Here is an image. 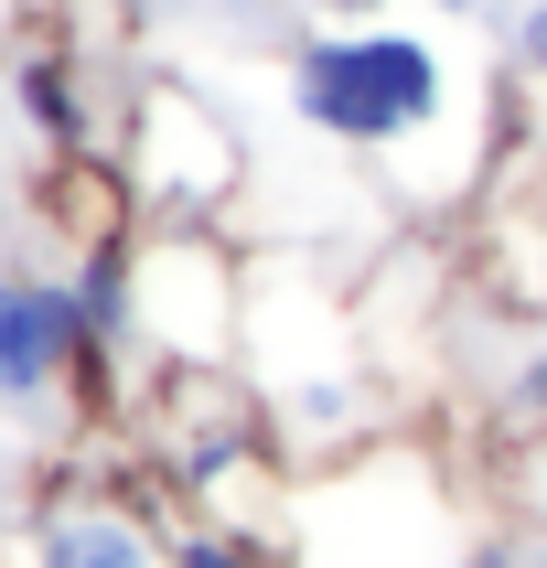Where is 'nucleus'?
Returning a JSON list of instances; mask_svg holds the SVG:
<instances>
[{"instance_id": "obj_7", "label": "nucleus", "mask_w": 547, "mask_h": 568, "mask_svg": "<svg viewBox=\"0 0 547 568\" xmlns=\"http://www.w3.org/2000/svg\"><path fill=\"white\" fill-rule=\"evenodd\" d=\"M505 75L547 87V0H515V22H505Z\"/></svg>"}, {"instance_id": "obj_11", "label": "nucleus", "mask_w": 547, "mask_h": 568, "mask_svg": "<svg viewBox=\"0 0 547 568\" xmlns=\"http://www.w3.org/2000/svg\"><path fill=\"white\" fill-rule=\"evenodd\" d=\"M0 257H11V247H0Z\"/></svg>"}, {"instance_id": "obj_2", "label": "nucleus", "mask_w": 547, "mask_h": 568, "mask_svg": "<svg viewBox=\"0 0 547 568\" xmlns=\"http://www.w3.org/2000/svg\"><path fill=\"white\" fill-rule=\"evenodd\" d=\"M119 172H129V193H140L161 225H204L225 193H236L247 151H236V129H225L193 87H172V75H161V87H140V97H129Z\"/></svg>"}, {"instance_id": "obj_4", "label": "nucleus", "mask_w": 547, "mask_h": 568, "mask_svg": "<svg viewBox=\"0 0 547 568\" xmlns=\"http://www.w3.org/2000/svg\"><path fill=\"white\" fill-rule=\"evenodd\" d=\"M22 568H172V537L129 494H97V483H64L22 515Z\"/></svg>"}, {"instance_id": "obj_5", "label": "nucleus", "mask_w": 547, "mask_h": 568, "mask_svg": "<svg viewBox=\"0 0 547 568\" xmlns=\"http://www.w3.org/2000/svg\"><path fill=\"white\" fill-rule=\"evenodd\" d=\"M0 108H11V129H22L43 161H87L97 140H108L97 87H87V54H75L64 32H32V43L0 54Z\"/></svg>"}, {"instance_id": "obj_3", "label": "nucleus", "mask_w": 547, "mask_h": 568, "mask_svg": "<svg viewBox=\"0 0 547 568\" xmlns=\"http://www.w3.org/2000/svg\"><path fill=\"white\" fill-rule=\"evenodd\" d=\"M97 344H108V322L75 268L0 257V408H54Z\"/></svg>"}, {"instance_id": "obj_6", "label": "nucleus", "mask_w": 547, "mask_h": 568, "mask_svg": "<svg viewBox=\"0 0 547 568\" xmlns=\"http://www.w3.org/2000/svg\"><path fill=\"white\" fill-rule=\"evenodd\" d=\"M172 568H280V547L247 537V526H215V515H193V526H172Z\"/></svg>"}, {"instance_id": "obj_10", "label": "nucleus", "mask_w": 547, "mask_h": 568, "mask_svg": "<svg viewBox=\"0 0 547 568\" xmlns=\"http://www.w3.org/2000/svg\"><path fill=\"white\" fill-rule=\"evenodd\" d=\"M87 11H108V22H151L161 0H87Z\"/></svg>"}, {"instance_id": "obj_8", "label": "nucleus", "mask_w": 547, "mask_h": 568, "mask_svg": "<svg viewBox=\"0 0 547 568\" xmlns=\"http://www.w3.org/2000/svg\"><path fill=\"white\" fill-rule=\"evenodd\" d=\"M505 397H515V418H547V344L515 365V386H505Z\"/></svg>"}, {"instance_id": "obj_1", "label": "nucleus", "mask_w": 547, "mask_h": 568, "mask_svg": "<svg viewBox=\"0 0 547 568\" xmlns=\"http://www.w3.org/2000/svg\"><path fill=\"white\" fill-rule=\"evenodd\" d=\"M290 119L333 161H376V183L462 193L494 151V87L462 22H312L280 64Z\"/></svg>"}, {"instance_id": "obj_9", "label": "nucleus", "mask_w": 547, "mask_h": 568, "mask_svg": "<svg viewBox=\"0 0 547 568\" xmlns=\"http://www.w3.org/2000/svg\"><path fill=\"white\" fill-rule=\"evenodd\" d=\"M312 22H386V11H408V0H301Z\"/></svg>"}]
</instances>
